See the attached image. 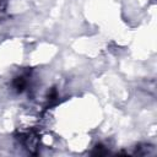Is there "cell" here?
<instances>
[{
  "label": "cell",
  "instance_id": "1",
  "mask_svg": "<svg viewBox=\"0 0 157 157\" xmlns=\"http://www.w3.org/2000/svg\"><path fill=\"white\" fill-rule=\"evenodd\" d=\"M13 86H15V88H16L17 91L21 92V91L25 88V86H26L25 78H23V77H17V78L15 80V82H13Z\"/></svg>",
  "mask_w": 157,
  "mask_h": 157
}]
</instances>
